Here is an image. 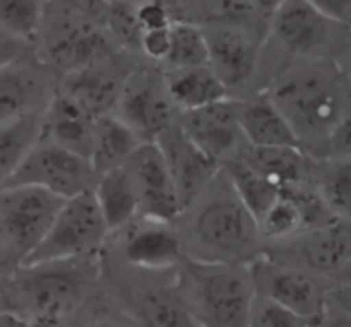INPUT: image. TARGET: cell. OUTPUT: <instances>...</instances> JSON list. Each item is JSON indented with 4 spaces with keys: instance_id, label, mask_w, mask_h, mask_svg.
Returning <instances> with one entry per match:
<instances>
[{
    "instance_id": "74e56055",
    "label": "cell",
    "mask_w": 351,
    "mask_h": 327,
    "mask_svg": "<svg viewBox=\"0 0 351 327\" xmlns=\"http://www.w3.org/2000/svg\"><path fill=\"white\" fill-rule=\"evenodd\" d=\"M322 12L338 21L351 36V0H314Z\"/></svg>"
},
{
    "instance_id": "4fadbf2b",
    "label": "cell",
    "mask_w": 351,
    "mask_h": 327,
    "mask_svg": "<svg viewBox=\"0 0 351 327\" xmlns=\"http://www.w3.org/2000/svg\"><path fill=\"white\" fill-rule=\"evenodd\" d=\"M103 250L125 266L146 273H173L187 259L173 223L143 216L112 233Z\"/></svg>"
},
{
    "instance_id": "f546056e",
    "label": "cell",
    "mask_w": 351,
    "mask_h": 327,
    "mask_svg": "<svg viewBox=\"0 0 351 327\" xmlns=\"http://www.w3.org/2000/svg\"><path fill=\"white\" fill-rule=\"evenodd\" d=\"M221 170L225 171L230 184L233 185L247 209L252 213L256 221L273 206V202L280 195V191H276L269 182L264 180L242 158L230 161L225 167H221Z\"/></svg>"
},
{
    "instance_id": "6da1fadb",
    "label": "cell",
    "mask_w": 351,
    "mask_h": 327,
    "mask_svg": "<svg viewBox=\"0 0 351 327\" xmlns=\"http://www.w3.org/2000/svg\"><path fill=\"white\" fill-rule=\"evenodd\" d=\"M290 125L298 147L328 158L332 136L351 113V86L335 60L300 62L264 89Z\"/></svg>"
},
{
    "instance_id": "603a6c76",
    "label": "cell",
    "mask_w": 351,
    "mask_h": 327,
    "mask_svg": "<svg viewBox=\"0 0 351 327\" xmlns=\"http://www.w3.org/2000/svg\"><path fill=\"white\" fill-rule=\"evenodd\" d=\"M237 113L250 147H298L290 125L266 93L237 99Z\"/></svg>"
},
{
    "instance_id": "7c38bea8",
    "label": "cell",
    "mask_w": 351,
    "mask_h": 327,
    "mask_svg": "<svg viewBox=\"0 0 351 327\" xmlns=\"http://www.w3.org/2000/svg\"><path fill=\"white\" fill-rule=\"evenodd\" d=\"M113 115L132 129L143 143H154L178 119L163 71L146 60L141 62L123 84Z\"/></svg>"
},
{
    "instance_id": "d4e9b609",
    "label": "cell",
    "mask_w": 351,
    "mask_h": 327,
    "mask_svg": "<svg viewBox=\"0 0 351 327\" xmlns=\"http://www.w3.org/2000/svg\"><path fill=\"white\" fill-rule=\"evenodd\" d=\"M143 144L146 143H143L134 130L113 113L103 115L95 120L89 163L96 175L101 177L108 171L122 168Z\"/></svg>"
},
{
    "instance_id": "7a4b0ae2",
    "label": "cell",
    "mask_w": 351,
    "mask_h": 327,
    "mask_svg": "<svg viewBox=\"0 0 351 327\" xmlns=\"http://www.w3.org/2000/svg\"><path fill=\"white\" fill-rule=\"evenodd\" d=\"M173 225L191 261L250 266L264 254L256 218L223 170L182 209Z\"/></svg>"
},
{
    "instance_id": "5b68a950",
    "label": "cell",
    "mask_w": 351,
    "mask_h": 327,
    "mask_svg": "<svg viewBox=\"0 0 351 327\" xmlns=\"http://www.w3.org/2000/svg\"><path fill=\"white\" fill-rule=\"evenodd\" d=\"M106 9L101 0L45 2L34 57L60 79L122 51L106 31Z\"/></svg>"
},
{
    "instance_id": "60d3db41",
    "label": "cell",
    "mask_w": 351,
    "mask_h": 327,
    "mask_svg": "<svg viewBox=\"0 0 351 327\" xmlns=\"http://www.w3.org/2000/svg\"><path fill=\"white\" fill-rule=\"evenodd\" d=\"M321 327H351V314L338 311V308L326 307L321 319Z\"/></svg>"
},
{
    "instance_id": "b9f144b4",
    "label": "cell",
    "mask_w": 351,
    "mask_h": 327,
    "mask_svg": "<svg viewBox=\"0 0 351 327\" xmlns=\"http://www.w3.org/2000/svg\"><path fill=\"white\" fill-rule=\"evenodd\" d=\"M27 321H24L19 315L12 314V312L0 311V327H26Z\"/></svg>"
},
{
    "instance_id": "52a82bcc",
    "label": "cell",
    "mask_w": 351,
    "mask_h": 327,
    "mask_svg": "<svg viewBox=\"0 0 351 327\" xmlns=\"http://www.w3.org/2000/svg\"><path fill=\"white\" fill-rule=\"evenodd\" d=\"M173 274L137 271L99 254L103 297L136 327H199L178 297Z\"/></svg>"
},
{
    "instance_id": "9c48e42d",
    "label": "cell",
    "mask_w": 351,
    "mask_h": 327,
    "mask_svg": "<svg viewBox=\"0 0 351 327\" xmlns=\"http://www.w3.org/2000/svg\"><path fill=\"white\" fill-rule=\"evenodd\" d=\"M108 237L110 230L95 194H81L62 202L27 264L98 257Z\"/></svg>"
},
{
    "instance_id": "3957f363",
    "label": "cell",
    "mask_w": 351,
    "mask_h": 327,
    "mask_svg": "<svg viewBox=\"0 0 351 327\" xmlns=\"http://www.w3.org/2000/svg\"><path fill=\"white\" fill-rule=\"evenodd\" d=\"M99 297V256L26 264L2 278L0 311L24 321L48 319L71 327Z\"/></svg>"
},
{
    "instance_id": "836d02e7",
    "label": "cell",
    "mask_w": 351,
    "mask_h": 327,
    "mask_svg": "<svg viewBox=\"0 0 351 327\" xmlns=\"http://www.w3.org/2000/svg\"><path fill=\"white\" fill-rule=\"evenodd\" d=\"M249 327H321V321L300 317L263 297L254 298Z\"/></svg>"
},
{
    "instance_id": "d590c367",
    "label": "cell",
    "mask_w": 351,
    "mask_h": 327,
    "mask_svg": "<svg viewBox=\"0 0 351 327\" xmlns=\"http://www.w3.org/2000/svg\"><path fill=\"white\" fill-rule=\"evenodd\" d=\"M136 16L143 27V33L147 29L168 27L173 24L167 2H161V0H136Z\"/></svg>"
},
{
    "instance_id": "8fae6325",
    "label": "cell",
    "mask_w": 351,
    "mask_h": 327,
    "mask_svg": "<svg viewBox=\"0 0 351 327\" xmlns=\"http://www.w3.org/2000/svg\"><path fill=\"white\" fill-rule=\"evenodd\" d=\"M98 178L88 160L38 139L5 187L38 189L67 201L95 191Z\"/></svg>"
},
{
    "instance_id": "277c9868",
    "label": "cell",
    "mask_w": 351,
    "mask_h": 327,
    "mask_svg": "<svg viewBox=\"0 0 351 327\" xmlns=\"http://www.w3.org/2000/svg\"><path fill=\"white\" fill-rule=\"evenodd\" d=\"M350 43L348 31L322 12L314 0L278 2L261 51L257 93H263L274 77L293 64L336 62Z\"/></svg>"
},
{
    "instance_id": "9a60e30c",
    "label": "cell",
    "mask_w": 351,
    "mask_h": 327,
    "mask_svg": "<svg viewBox=\"0 0 351 327\" xmlns=\"http://www.w3.org/2000/svg\"><path fill=\"white\" fill-rule=\"evenodd\" d=\"M144 58L119 51L112 57L58 79L57 91L84 108L93 119L115 112L123 84Z\"/></svg>"
},
{
    "instance_id": "ee69618b",
    "label": "cell",
    "mask_w": 351,
    "mask_h": 327,
    "mask_svg": "<svg viewBox=\"0 0 351 327\" xmlns=\"http://www.w3.org/2000/svg\"><path fill=\"white\" fill-rule=\"evenodd\" d=\"M329 281L336 284H350L351 287V259L345 264V266L339 267V269L332 274Z\"/></svg>"
},
{
    "instance_id": "1f68e13d",
    "label": "cell",
    "mask_w": 351,
    "mask_h": 327,
    "mask_svg": "<svg viewBox=\"0 0 351 327\" xmlns=\"http://www.w3.org/2000/svg\"><path fill=\"white\" fill-rule=\"evenodd\" d=\"M208 65V47L202 27L194 24L173 23L170 31V50L161 71H180V69Z\"/></svg>"
},
{
    "instance_id": "d6a6232c",
    "label": "cell",
    "mask_w": 351,
    "mask_h": 327,
    "mask_svg": "<svg viewBox=\"0 0 351 327\" xmlns=\"http://www.w3.org/2000/svg\"><path fill=\"white\" fill-rule=\"evenodd\" d=\"M105 26L120 50L141 57L143 27L136 16V0L134 2H125V0L108 2Z\"/></svg>"
},
{
    "instance_id": "5bb4252c",
    "label": "cell",
    "mask_w": 351,
    "mask_h": 327,
    "mask_svg": "<svg viewBox=\"0 0 351 327\" xmlns=\"http://www.w3.org/2000/svg\"><path fill=\"white\" fill-rule=\"evenodd\" d=\"M208 65L225 86L232 99L257 93L261 51L264 38L233 26H204Z\"/></svg>"
},
{
    "instance_id": "4dcf8cb0",
    "label": "cell",
    "mask_w": 351,
    "mask_h": 327,
    "mask_svg": "<svg viewBox=\"0 0 351 327\" xmlns=\"http://www.w3.org/2000/svg\"><path fill=\"white\" fill-rule=\"evenodd\" d=\"M45 2L38 0H0V31L34 50L43 24Z\"/></svg>"
},
{
    "instance_id": "e575fe53",
    "label": "cell",
    "mask_w": 351,
    "mask_h": 327,
    "mask_svg": "<svg viewBox=\"0 0 351 327\" xmlns=\"http://www.w3.org/2000/svg\"><path fill=\"white\" fill-rule=\"evenodd\" d=\"M71 327H136L123 314H120L105 297H99L98 304L89 308Z\"/></svg>"
},
{
    "instance_id": "f6af8a7d",
    "label": "cell",
    "mask_w": 351,
    "mask_h": 327,
    "mask_svg": "<svg viewBox=\"0 0 351 327\" xmlns=\"http://www.w3.org/2000/svg\"><path fill=\"white\" fill-rule=\"evenodd\" d=\"M26 327H69L64 322L48 321V319H34V321H27Z\"/></svg>"
},
{
    "instance_id": "ac0fdd59",
    "label": "cell",
    "mask_w": 351,
    "mask_h": 327,
    "mask_svg": "<svg viewBox=\"0 0 351 327\" xmlns=\"http://www.w3.org/2000/svg\"><path fill=\"white\" fill-rule=\"evenodd\" d=\"M139 206V216L173 223L182 213L180 199L167 163L154 143H146L123 165Z\"/></svg>"
},
{
    "instance_id": "4316f807",
    "label": "cell",
    "mask_w": 351,
    "mask_h": 327,
    "mask_svg": "<svg viewBox=\"0 0 351 327\" xmlns=\"http://www.w3.org/2000/svg\"><path fill=\"white\" fill-rule=\"evenodd\" d=\"M93 194L108 226L110 235L139 216L136 192L123 167L101 175Z\"/></svg>"
},
{
    "instance_id": "30bf717a",
    "label": "cell",
    "mask_w": 351,
    "mask_h": 327,
    "mask_svg": "<svg viewBox=\"0 0 351 327\" xmlns=\"http://www.w3.org/2000/svg\"><path fill=\"white\" fill-rule=\"evenodd\" d=\"M249 273L257 297L311 321H321L324 315L331 288L328 278L266 254L250 264Z\"/></svg>"
},
{
    "instance_id": "cb8c5ba5",
    "label": "cell",
    "mask_w": 351,
    "mask_h": 327,
    "mask_svg": "<svg viewBox=\"0 0 351 327\" xmlns=\"http://www.w3.org/2000/svg\"><path fill=\"white\" fill-rule=\"evenodd\" d=\"M240 158L280 192L297 185H314L315 158L305 154L300 147L247 146Z\"/></svg>"
},
{
    "instance_id": "ffe728a7",
    "label": "cell",
    "mask_w": 351,
    "mask_h": 327,
    "mask_svg": "<svg viewBox=\"0 0 351 327\" xmlns=\"http://www.w3.org/2000/svg\"><path fill=\"white\" fill-rule=\"evenodd\" d=\"M278 2L264 0H175L167 2L171 23L194 26H233L266 40Z\"/></svg>"
},
{
    "instance_id": "8d00e7d4",
    "label": "cell",
    "mask_w": 351,
    "mask_h": 327,
    "mask_svg": "<svg viewBox=\"0 0 351 327\" xmlns=\"http://www.w3.org/2000/svg\"><path fill=\"white\" fill-rule=\"evenodd\" d=\"M34 55V50L27 45L12 40L0 31V69L14 64V62Z\"/></svg>"
},
{
    "instance_id": "d6986e66",
    "label": "cell",
    "mask_w": 351,
    "mask_h": 327,
    "mask_svg": "<svg viewBox=\"0 0 351 327\" xmlns=\"http://www.w3.org/2000/svg\"><path fill=\"white\" fill-rule=\"evenodd\" d=\"M57 84V75L34 55L0 69V127L43 112Z\"/></svg>"
},
{
    "instance_id": "7bdbcfd3",
    "label": "cell",
    "mask_w": 351,
    "mask_h": 327,
    "mask_svg": "<svg viewBox=\"0 0 351 327\" xmlns=\"http://www.w3.org/2000/svg\"><path fill=\"white\" fill-rule=\"evenodd\" d=\"M336 64L339 65V69H341V72L345 74L346 81L350 82L351 86V43L346 47V50L343 51L341 55L338 57V60H336Z\"/></svg>"
},
{
    "instance_id": "f35d334b",
    "label": "cell",
    "mask_w": 351,
    "mask_h": 327,
    "mask_svg": "<svg viewBox=\"0 0 351 327\" xmlns=\"http://www.w3.org/2000/svg\"><path fill=\"white\" fill-rule=\"evenodd\" d=\"M335 156H350L351 158V113L339 125L336 134L332 136L331 146H329L328 158Z\"/></svg>"
},
{
    "instance_id": "ba28073f",
    "label": "cell",
    "mask_w": 351,
    "mask_h": 327,
    "mask_svg": "<svg viewBox=\"0 0 351 327\" xmlns=\"http://www.w3.org/2000/svg\"><path fill=\"white\" fill-rule=\"evenodd\" d=\"M62 202L38 189H0V278L26 266Z\"/></svg>"
},
{
    "instance_id": "e0dca14e",
    "label": "cell",
    "mask_w": 351,
    "mask_h": 327,
    "mask_svg": "<svg viewBox=\"0 0 351 327\" xmlns=\"http://www.w3.org/2000/svg\"><path fill=\"white\" fill-rule=\"evenodd\" d=\"M177 120L189 139L219 168L242 156L249 146L240 129L237 99L226 98L202 108L178 113Z\"/></svg>"
},
{
    "instance_id": "ab89813d",
    "label": "cell",
    "mask_w": 351,
    "mask_h": 327,
    "mask_svg": "<svg viewBox=\"0 0 351 327\" xmlns=\"http://www.w3.org/2000/svg\"><path fill=\"white\" fill-rule=\"evenodd\" d=\"M328 307L351 314V287L350 284L331 283L328 291Z\"/></svg>"
},
{
    "instance_id": "f1b7e54d",
    "label": "cell",
    "mask_w": 351,
    "mask_h": 327,
    "mask_svg": "<svg viewBox=\"0 0 351 327\" xmlns=\"http://www.w3.org/2000/svg\"><path fill=\"white\" fill-rule=\"evenodd\" d=\"M41 113H29L23 119L0 127V189L5 187L19 165L40 139Z\"/></svg>"
},
{
    "instance_id": "8992f818",
    "label": "cell",
    "mask_w": 351,
    "mask_h": 327,
    "mask_svg": "<svg viewBox=\"0 0 351 327\" xmlns=\"http://www.w3.org/2000/svg\"><path fill=\"white\" fill-rule=\"evenodd\" d=\"M173 281L182 304L199 327H249L256 298L249 266L185 259Z\"/></svg>"
},
{
    "instance_id": "2e32d148",
    "label": "cell",
    "mask_w": 351,
    "mask_h": 327,
    "mask_svg": "<svg viewBox=\"0 0 351 327\" xmlns=\"http://www.w3.org/2000/svg\"><path fill=\"white\" fill-rule=\"evenodd\" d=\"M264 254L331 280L351 259V223L332 219L287 242L266 247Z\"/></svg>"
},
{
    "instance_id": "bcb514c9",
    "label": "cell",
    "mask_w": 351,
    "mask_h": 327,
    "mask_svg": "<svg viewBox=\"0 0 351 327\" xmlns=\"http://www.w3.org/2000/svg\"><path fill=\"white\" fill-rule=\"evenodd\" d=\"M0 288H2V278H0Z\"/></svg>"
},
{
    "instance_id": "44dd1931",
    "label": "cell",
    "mask_w": 351,
    "mask_h": 327,
    "mask_svg": "<svg viewBox=\"0 0 351 327\" xmlns=\"http://www.w3.org/2000/svg\"><path fill=\"white\" fill-rule=\"evenodd\" d=\"M154 144L167 163L182 209L191 204L221 170L189 139L178 120L161 132Z\"/></svg>"
},
{
    "instance_id": "484cf974",
    "label": "cell",
    "mask_w": 351,
    "mask_h": 327,
    "mask_svg": "<svg viewBox=\"0 0 351 327\" xmlns=\"http://www.w3.org/2000/svg\"><path fill=\"white\" fill-rule=\"evenodd\" d=\"M168 95L178 113L202 108L230 98L225 86L219 82L209 65L202 67L163 71Z\"/></svg>"
},
{
    "instance_id": "83f0119b",
    "label": "cell",
    "mask_w": 351,
    "mask_h": 327,
    "mask_svg": "<svg viewBox=\"0 0 351 327\" xmlns=\"http://www.w3.org/2000/svg\"><path fill=\"white\" fill-rule=\"evenodd\" d=\"M314 187L336 219L351 223V158L315 160Z\"/></svg>"
},
{
    "instance_id": "7402d4cb",
    "label": "cell",
    "mask_w": 351,
    "mask_h": 327,
    "mask_svg": "<svg viewBox=\"0 0 351 327\" xmlns=\"http://www.w3.org/2000/svg\"><path fill=\"white\" fill-rule=\"evenodd\" d=\"M95 120L74 99L55 91L41 113L40 141L89 161Z\"/></svg>"
}]
</instances>
